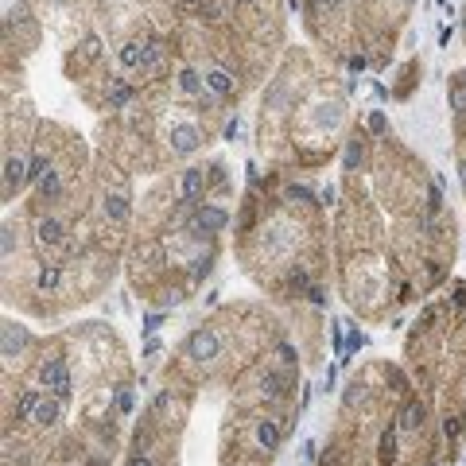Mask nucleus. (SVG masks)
Listing matches in <instances>:
<instances>
[{
    "label": "nucleus",
    "instance_id": "nucleus-1",
    "mask_svg": "<svg viewBox=\"0 0 466 466\" xmlns=\"http://www.w3.org/2000/svg\"><path fill=\"white\" fill-rule=\"evenodd\" d=\"M187 354L198 358V362H210V358H218V334L210 330V327L195 330V334L187 338Z\"/></svg>",
    "mask_w": 466,
    "mask_h": 466
},
{
    "label": "nucleus",
    "instance_id": "nucleus-2",
    "mask_svg": "<svg viewBox=\"0 0 466 466\" xmlns=\"http://www.w3.org/2000/svg\"><path fill=\"white\" fill-rule=\"evenodd\" d=\"M198 140H202V133H198L195 125H175V128H171V148H175L179 156L195 152V148H198Z\"/></svg>",
    "mask_w": 466,
    "mask_h": 466
},
{
    "label": "nucleus",
    "instance_id": "nucleus-3",
    "mask_svg": "<svg viewBox=\"0 0 466 466\" xmlns=\"http://www.w3.org/2000/svg\"><path fill=\"white\" fill-rule=\"evenodd\" d=\"M195 226L202 233H218L226 226V210H218V206H198L195 210Z\"/></svg>",
    "mask_w": 466,
    "mask_h": 466
},
{
    "label": "nucleus",
    "instance_id": "nucleus-4",
    "mask_svg": "<svg viewBox=\"0 0 466 466\" xmlns=\"http://www.w3.org/2000/svg\"><path fill=\"white\" fill-rule=\"evenodd\" d=\"M24 346H28V330L16 327V323H4V358H16Z\"/></svg>",
    "mask_w": 466,
    "mask_h": 466
},
{
    "label": "nucleus",
    "instance_id": "nucleus-5",
    "mask_svg": "<svg viewBox=\"0 0 466 466\" xmlns=\"http://www.w3.org/2000/svg\"><path fill=\"white\" fill-rule=\"evenodd\" d=\"M35 233H39L43 245H59L63 241V222H59V218H39V222H35Z\"/></svg>",
    "mask_w": 466,
    "mask_h": 466
},
{
    "label": "nucleus",
    "instance_id": "nucleus-6",
    "mask_svg": "<svg viewBox=\"0 0 466 466\" xmlns=\"http://www.w3.org/2000/svg\"><path fill=\"white\" fill-rule=\"evenodd\" d=\"M202 82L210 86V93H218V98H230L233 93V78L226 74V70H206V78Z\"/></svg>",
    "mask_w": 466,
    "mask_h": 466
},
{
    "label": "nucleus",
    "instance_id": "nucleus-7",
    "mask_svg": "<svg viewBox=\"0 0 466 466\" xmlns=\"http://www.w3.org/2000/svg\"><path fill=\"white\" fill-rule=\"evenodd\" d=\"M24 179H28V171H24V160H20V156H8V163H4V191L12 195V187H20Z\"/></svg>",
    "mask_w": 466,
    "mask_h": 466
},
{
    "label": "nucleus",
    "instance_id": "nucleus-8",
    "mask_svg": "<svg viewBox=\"0 0 466 466\" xmlns=\"http://www.w3.org/2000/svg\"><path fill=\"white\" fill-rule=\"evenodd\" d=\"M202 187H206V175H202L198 167H191V171L183 175V202H195Z\"/></svg>",
    "mask_w": 466,
    "mask_h": 466
},
{
    "label": "nucleus",
    "instance_id": "nucleus-9",
    "mask_svg": "<svg viewBox=\"0 0 466 466\" xmlns=\"http://www.w3.org/2000/svg\"><path fill=\"white\" fill-rule=\"evenodd\" d=\"M179 86H183V93H202V82H198L195 70H183V74H179Z\"/></svg>",
    "mask_w": 466,
    "mask_h": 466
},
{
    "label": "nucleus",
    "instance_id": "nucleus-10",
    "mask_svg": "<svg viewBox=\"0 0 466 466\" xmlns=\"http://www.w3.org/2000/svg\"><path fill=\"white\" fill-rule=\"evenodd\" d=\"M198 12L206 16V20H222V4H218V0H202Z\"/></svg>",
    "mask_w": 466,
    "mask_h": 466
},
{
    "label": "nucleus",
    "instance_id": "nucleus-11",
    "mask_svg": "<svg viewBox=\"0 0 466 466\" xmlns=\"http://www.w3.org/2000/svg\"><path fill=\"white\" fill-rule=\"evenodd\" d=\"M459 171H462V187H466V160H462V167H459Z\"/></svg>",
    "mask_w": 466,
    "mask_h": 466
},
{
    "label": "nucleus",
    "instance_id": "nucleus-12",
    "mask_svg": "<svg viewBox=\"0 0 466 466\" xmlns=\"http://www.w3.org/2000/svg\"><path fill=\"white\" fill-rule=\"evenodd\" d=\"M187 4H202V0H187Z\"/></svg>",
    "mask_w": 466,
    "mask_h": 466
}]
</instances>
